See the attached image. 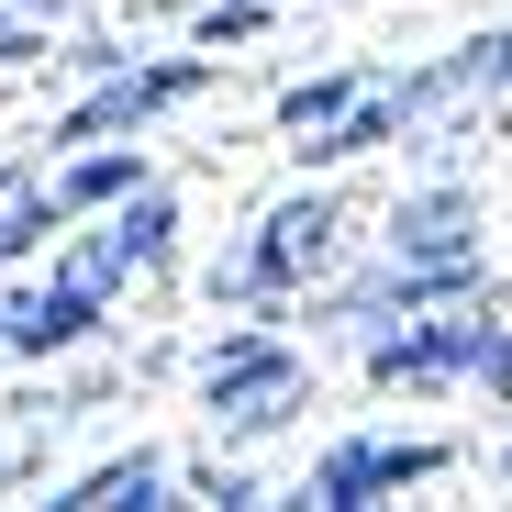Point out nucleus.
I'll use <instances>...</instances> for the list:
<instances>
[{"mask_svg": "<svg viewBox=\"0 0 512 512\" xmlns=\"http://www.w3.org/2000/svg\"><path fill=\"white\" fill-rule=\"evenodd\" d=\"M323 245H334V212H323V201H290V212L268 223V245L245 256V279H256V290H279V279H301V268H312Z\"/></svg>", "mask_w": 512, "mask_h": 512, "instance_id": "obj_2", "label": "nucleus"}, {"mask_svg": "<svg viewBox=\"0 0 512 512\" xmlns=\"http://www.w3.org/2000/svg\"><path fill=\"white\" fill-rule=\"evenodd\" d=\"M23 34H45V0H0V45H23Z\"/></svg>", "mask_w": 512, "mask_h": 512, "instance_id": "obj_11", "label": "nucleus"}, {"mask_svg": "<svg viewBox=\"0 0 512 512\" xmlns=\"http://www.w3.org/2000/svg\"><path fill=\"white\" fill-rule=\"evenodd\" d=\"M190 90H201V67H145V78H112L101 101H78V112H67V145H78V134H112V123H145V112L190 101Z\"/></svg>", "mask_w": 512, "mask_h": 512, "instance_id": "obj_1", "label": "nucleus"}, {"mask_svg": "<svg viewBox=\"0 0 512 512\" xmlns=\"http://www.w3.org/2000/svg\"><path fill=\"white\" fill-rule=\"evenodd\" d=\"M0 323H12V346H67V334L90 323V290L67 279V290H45V301H12Z\"/></svg>", "mask_w": 512, "mask_h": 512, "instance_id": "obj_6", "label": "nucleus"}, {"mask_svg": "<svg viewBox=\"0 0 512 512\" xmlns=\"http://www.w3.org/2000/svg\"><path fill=\"white\" fill-rule=\"evenodd\" d=\"M45 234V201H34V179H12V167H0V256L12 245H34Z\"/></svg>", "mask_w": 512, "mask_h": 512, "instance_id": "obj_8", "label": "nucleus"}, {"mask_svg": "<svg viewBox=\"0 0 512 512\" xmlns=\"http://www.w3.org/2000/svg\"><path fill=\"white\" fill-rule=\"evenodd\" d=\"M156 490V468L134 457V468H101V479H78V512H112V501H145Z\"/></svg>", "mask_w": 512, "mask_h": 512, "instance_id": "obj_9", "label": "nucleus"}, {"mask_svg": "<svg viewBox=\"0 0 512 512\" xmlns=\"http://www.w3.org/2000/svg\"><path fill=\"white\" fill-rule=\"evenodd\" d=\"M457 357H479V368H490L501 346H490L479 323H457V334H401V346H379V368H390V379H423V368H457Z\"/></svg>", "mask_w": 512, "mask_h": 512, "instance_id": "obj_5", "label": "nucleus"}, {"mask_svg": "<svg viewBox=\"0 0 512 512\" xmlns=\"http://www.w3.org/2000/svg\"><path fill=\"white\" fill-rule=\"evenodd\" d=\"M401 245H412V256H468V212H457V201H423V212L401 223Z\"/></svg>", "mask_w": 512, "mask_h": 512, "instance_id": "obj_7", "label": "nucleus"}, {"mask_svg": "<svg viewBox=\"0 0 512 512\" xmlns=\"http://www.w3.org/2000/svg\"><path fill=\"white\" fill-rule=\"evenodd\" d=\"M279 401H290V357L279 346H245V357L212 368V412H234V423H268Z\"/></svg>", "mask_w": 512, "mask_h": 512, "instance_id": "obj_3", "label": "nucleus"}, {"mask_svg": "<svg viewBox=\"0 0 512 512\" xmlns=\"http://www.w3.org/2000/svg\"><path fill=\"white\" fill-rule=\"evenodd\" d=\"M423 468H435V446H346V457L323 468V501H368V490H401Z\"/></svg>", "mask_w": 512, "mask_h": 512, "instance_id": "obj_4", "label": "nucleus"}, {"mask_svg": "<svg viewBox=\"0 0 512 512\" xmlns=\"http://www.w3.org/2000/svg\"><path fill=\"white\" fill-rule=\"evenodd\" d=\"M290 123H301V134H312V123L334 134V123H346V78H312V90H290Z\"/></svg>", "mask_w": 512, "mask_h": 512, "instance_id": "obj_10", "label": "nucleus"}]
</instances>
